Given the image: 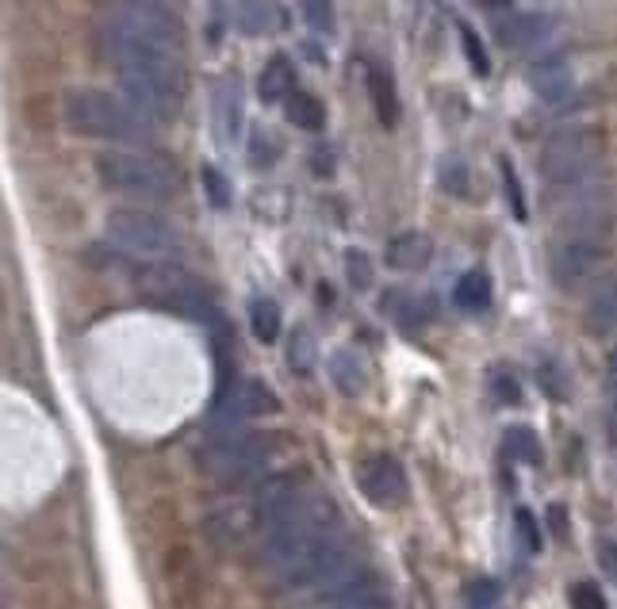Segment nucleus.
Here are the masks:
<instances>
[{
  "label": "nucleus",
  "instance_id": "nucleus-1",
  "mask_svg": "<svg viewBox=\"0 0 617 609\" xmlns=\"http://www.w3.org/2000/svg\"><path fill=\"white\" fill-rule=\"evenodd\" d=\"M62 119L74 134L116 146H142L158 134V119L147 116L134 100L108 88H74L62 100Z\"/></svg>",
  "mask_w": 617,
  "mask_h": 609
},
{
  "label": "nucleus",
  "instance_id": "nucleus-2",
  "mask_svg": "<svg viewBox=\"0 0 617 609\" xmlns=\"http://www.w3.org/2000/svg\"><path fill=\"white\" fill-rule=\"evenodd\" d=\"M100 46L104 58L119 54H173L184 51V28L165 4L147 0H119L100 12Z\"/></svg>",
  "mask_w": 617,
  "mask_h": 609
},
{
  "label": "nucleus",
  "instance_id": "nucleus-3",
  "mask_svg": "<svg viewBox=\"0 0 617 609\" xmlns=\"http://www.w3.org/2000/svg\"><path fill=\"white\" fill-rule=\"evenodd\" d=\"M96 173L111 192L131 199H173L184 184L181 165L162 150L147 146H108L96 157Z\"/></svg>",
  "mask_w": 617,
  "mask_h": 609
},
{
  "label": "nucleus",
  "instance_id": "nucleus-4",
  "mask_svg": "<svg viewBox=\"0 0 617 609\" xmlns=\"http://www.w3.org/2000/svg\"><path fill=\"white\" fill-rule=\"evenodd\" d=\"M127 100L139 104L147 116L173 119L184 104V66L173 54H119L108 58Z\"/></svg>",
  "mask_w": 617,
  "mask_h": 609
},
{
  "label": "nucleus",
  "instance_id": "nucleus-5",
  "mask_svg": "<svg viewBox=\"0 0 617 609\" xmlns=\"http://www.w3.org/2000/svg\"><path fill=\"white\" fill-rule=\"evenodd\" d=\"M139 292L147 295L154 307L176 311L184 318H196V323H207L215 330H227V323H219L215 315V295L196 272L176 269V264H150V269L139 272Z\"/></svg>",
  "mask_w": 617,
  "mask_h": 609
},
{
  "label": "nucleus",
  "instance_id": "nucleus-6",
  "mask_svg": "<svg viewBox=\"0 0 617 609\" xmlns=\"http://www.w3.org/2000/svg\"><path fill=\"white\" fill-rule=\"evenodd\" d=\"M280 437L277 434H261V429H246V434L235 437H207L204 448H199V468L212 479H223V483H238V479H253L264 471V464L277 456Z\"/></svg>",
  "mask_w": 617,
  "mask_h": 609
},
{
  "label": "nucleus",
  "instance_id": "nucleus-7",
  "mask_svg": "<svg viewBox=\"0 0 617 609\" xmlns=\"http://www.w3.org/2000/svg\"><path fill=\"white\" fill-rule=\"evenodd\" d=\"M108 242L116 250L131 253V258H150V261H162L170 264L176 253L184 250L181 235L170 219L154 211H139V207H119V211L108 215Z\"/></svg>",
  "mask_w": 617,
  "mask_h": 609
},
{
  "label": "nucleus",
  "instance_id": "nucleus-8",
  "mask_svg": "<svg viewBox=\"0 0 617 609\" xmlns=\"http://www.w3.org/2000/svg\"><path fill=\"white\" fill-rule=\"evenodd\" d=\"M598 154H603V139L591 127H564L556 131L541 150V173L549 184H564V188H575V184L591 181L598 165Z\"/></svg>",
  "mask_w": 617,
  "mask_h": 609
},
{
  "label": "nucleus",
  "instance_id": "nucleus-9",
  "mask_svg": "<svg viewBox=\"0 0 617 609\" xmlns=\"http://www.w3.org/2000/svg\"><path fill=\"white\" fill-rule=\"evenodd\" d=\"M280 403L272 391L258 380L227 383L215 399L212 414H207V437H235L246 434V422H258L264 414H277Z\"/></svg>",
  "mask_w": 617,
  "mask_h": 609
},
{
  "label": "nucleus",
  "instance_id": "nucleus-10",
  "mask_svg": "<svg viewBox=\"0 0 617 609\" xmlns=\"http://www.w3.org/2000/svg\"><path fill=\"white\" fill-rule=\"evenodd\" d=\"M606 264V238H572L564 235L552 250V280L567 292L591 284Z\"/></svg>",
  "mask_w": 617,
  "mask_h": 609
},
{
  "label": "nucleus",
  "instance_id": "nucleus-11",
  "mask_svg": "<svg viewBox=\"0 0 617 609\" xmlns=\"http://www.w3.org/2000/svg\"><path fill=\"white\" fill-rule=\"evenodd\" d=\"M357 487L372 507L396 510L407 502V471L388 453H372L357 464Z\"/></svg>",
  "mask_w": 617,
  "mask_h": 609
},
{
  "label": "nucleus",
  "instance_id": "nucleus-12",
  "mask_svg": "<svg viewBox=\"0 0 617 609\" xmlns=\"http://www.w3.org/2000/svg\"><path fill=\"white\" fill-rule=\"evenodd\" d=\"M552 31H556V23L544 12H526V8H499L495 12V35H499V43L507 51H541L552 39Z\"/></svg>",
  "mask_w": 617,
  "mask_h": 609
},
{
  "label": "nucleus",
  "instance_id": "nucleus-13",
  "mask_svg": "<svg viewBox=\"0 0 617 609\" xmlns=\"http://www.w3.org/2000/svg\"><path fill=\"white\" fill-rule=\"evenodd\" d=\"M529 88H533L544 104H552V108H560V104L572 100L575 96V74H572V66H567V58H560V54L537 58L533 66H529Z\"/></svg>",
  "mask_w": 617,
  "mask_h": 609
},
{
  "label": "nucleus",
  "instance_id": "nucleus-14",
  "mask_svg": "<svg viewBox=\"0 0 617 609\" xmlns=\"http://www.w3.org/2000/svg\"><path fill=\"white\" fill-rule=\"evenodd\" d=\"M583 323H587L591 334H614L617 330V276H606L603 284L591 292L587 300V315H583Z\"/></svg>",
  "mask_w": 617,
  "mask_h": 609
},
{
  "label": "nucleus",
  "instance_id": "nucleus-15",
  "mask_svg": "<svg viewBox=\"0 0 617 609\" xmlns=\"http://www.w3.org/2000/svg\"><path fill=\"white\" fill-rule=\"evenodd\" d=\"M326 609H391V598L383 595V587L372 575H360L353 579L346 590H338L334 598H326Z\"/></svg>",
  "mask_w": 617,
  "mask_h": 609
},
{
  "label": "nucleus",
  "instance_id": "nucleus-16",
  "mask_svg": "<svg viewBox=\"0 0 617 609\" xmlns=\"http://www.w3.org/2000/svg\"><path fill=\"white\" fill-rule=\"evenodd\" d=\"M430 253H434L430 238L419 235V230H411V235L391 238V246H388V253H383V258H388V269H396V272H414V269H426Z\"/></svg>",
  "mask_w": 617,
  "mask_h": 609
},
{
  "label": "nucleus",
  "instance_id": "nucleus-17",
  "mask_svg": "<svg viewBox=\"0 0 617 609\" xmlns=\"http://www.w3.org/2000/svg\"><path fill=\"white\" fill-rule=\"evenodd\" d=\"M212 108H215V131L227 142L238 139V127H242V96H238L235 81H219L212 93Z\"/></svg>",
  "mask_w": 617,
  "mask_h": 609
},
{
  "label": "nucleus",
  "instance_id": "nucleus-18",
  "mask_svg": "<svg viewBox=\"0 0 617 609\" xmlns=\"http://www.w3.org/2000/svg\"><path fill=\"white\" fill-rule=\"evenodd\" d=\"M453 300L464 315H484V311L491 307V276H487V272H464V276L456 280Z\"/></svg>",
  "mask_w": 617,
  "mask_h": 609
},
{
  "label": "nucleus",
  "instance_id": "nucleus-19",
  "mask_svg": "<svg viewBox=\"0 0 617 609\" xmlns=\"http://www.w3.org/2000/svg\"><path fill=\"white\" fill-rule=\"evenodd\" d=\"M295 74H292V62L288 58H272L269 66L261 69V81H258V93L261 100H288V96L295 93Z\"/></svg>",
  "mask_w": 617,
  "mask_h": 609
},
{
  "label": "nucleus",
  "instance_id": "nucleus-20",
  "mask_svg": "<svg viewBox=\"0 0 617 609\" xmlns=\"http://www.w3.org/2000/svg\"><path fill=\"white\" fill-rule=\"evenodd\" d=\"M280 23V8L264 4V0H253V4H238V31L242 35H269Z\"/></svg>",
  "mask_w": 617,
  "mask_h": 609
},
{
  "label": "nucleus",
  "instance_id": "nucleus-21",
  "mask_svg": "<svg viewBox=\"0 0 617 609\" xmlns=\"http://www.w3.org/2000/svg\"><path fill=\"white\" fill-rule=\"evenodd\" d=\"M284 116L292 119L295 127H303V131H318V127H323V104L311 93H303V88H295L284 100Z\"/></svg>",
  "mask_w": 617,
  "mask_h": 609
},
{
  "label": "nucleus",
  "instance_id": "nucleus-22",
  "mask_svg": "<svg viewBox=\"0 0 617 609\" xmlns=\"http://www.w3.org/2000/svg\"><path fill=\"white\" fill-rule=\"evenodd\" d=\"M250 326H253V338L264 341V346H272V341L280 338V326H284L280 307L272 300H253L250 303Z\"/></svg>",
  "mask_w": 617,
  "mask_h": 609
},
{
  "label": "nucleus",
  "instance_id": "nucleus-23",
  "mask_svg": "<svg viewBox=\"0 0 617 609\" xmlns=\"http://www.w3.org/2000/svg\"><path fill=\"white\" fill-rule=\"evenodd\" d=\"M502 448H507L510 460L518 464H541V441L529 426H510L507 434H502Z\"/></svg>",
  "mask_w": 617,
  "mask_h": 609
},
{
  "label": "nucleus",
  "instance_id": "nucleus-24",
  "mask_svg": "<svg viewBox=\"0 0 617 609\" xmlns=\"http://www.w3.org/2000/svg\"><path fill=\"white\" fill-rule=\"evenodd\" d=\"M396 323L403 326V330H411V334H419V330H426V323H430V307L426 303L419 300V295H399V303H396Z\"/></svg>",
  "mask_w": 617,
  "mask_h": 609
},
{
  "label": "nucleus",
  "instance_id": "nucleus-25",
  "mask_svg": "<svg viewBox=\"0 0 617 609\" xmlns=\"http://www.w3.org/2000/svg\"><path fill=\"white\" fill-rule=\"evenodd\" d=\"M468 165L461 162V157H445L441 162V170H437V181H441V188L448 192V196H468V188H472V181H468Z\"/></svg>",
  "mask_w": 617,
  "mask_h": 609
},
{
  "label": "nucleus",
  "instance_id": "nucleus-26",
  "mask_svg": "<svg viewBox=\"0 0 617 609\" xmlns=\"http://www.w3.org/2000/svg\"><path fill=\"white\" fill-rule=\"evenodd\" d=\"M368 88H372V100H376V108H380V116H383V123H396V88H391L388 81V74L383 69H372L368 74Z\"/></svg>",
  "mask_w": 617,
  "mask_h": 609
},
{
  "label": "nucleus",
  "instance_id": "nucleus-27",
  "mask_svg": "<svg viewBox=\"0 0 617 609\" xmlns=\"http://www.w3.org/2000/svg\"><path fill=\"white\" fill-rule=\"evenodd\" d=\"M331 372H334V383H338L342 391H349V395H357V391L365 388V376H360L357 360H353L349 352H338V357H334Z\"/></svg>",
  "mask_w": 617,
  "mask_h": 609
},
{
  "label": "nucleus",
  "instance_id": "nucleus-28",
  "mask_svg": "<svg viewBox=\"0 0 617 609\" xmlns=\"http://www.w3.org/2000/svg\"><path fill=\"white\" fill-rule=\"evenodd\" d=\"M461 46H464V54H468L472 69H476L479 77L491 74V62H487V54H484V43H479V35L468 28V23H461Z\"/></svg>",
  "mask_w": 617,
  "mask_h": 609
},
{
  "label": "nucleus",
  "instance_id": "nucleus-29",
  "mask_svg": "<svg viewBox=\"0 0 617 609\" xmlns=\"http://www.w3.org/2000/svg\"><path fill=\"white\" fill-rule=\"evenodd\" d=\"M292 368L295 372H311L315 368V338L307 330L292 334Z\"/></svg>",
  "mask_w": 617,
  "mask_h": 609
},
{
  "label": "nucleus",
  "instance_id": "nucleus-30",
  "mask_svg": "<svg viewBox=\"0 0 617 609\" xmlns=\"http://www.w3.org/2000/svg\"><path fill=\"white\" fill-rule=\"evenodd\" d=\"M468 606L472 609H495L499 606V583L495 579H472L468 583Z\"/></svg>",
  "mask_w": 617,
  "mask_h": 609
},
{
  "label": "nucleus",
  "instance_id": "nucleus-31",
  "mask_svg": "<svg viewBox=\"0 0 617 609\" xmlns=\"http://www.w3.org/2000/svg\"><path fill=\"white\" fill-rule=\"evenodd\" d=\"M204 188H207V199H212L215 207H230V184L223 181L219 170H212V165H204Z\"/></svg>",
  "mask_w": 617,
  "mask_h": 609
},
{
  "label": "nucleus",
  "instance_id": "nucleus-32",
  "mask_svg": "<svg viewBox=\"0 0 617 609\" xmlns=\"http://www.w3.org/2000/svg\"><path fill=\"white\" fill-rule=\"evenodd\" d=\"M572 606L575 609H606V598L595 583H575L572 587Z\"/></svg>",
  "mask_w": 617,
  "mask_h": 609
},
{
  "label": "nucleus",
  "instance_id": "nucleus-33",
  "mask_svg": "<svg viewBox=\"0 0 617 609\" xmlns=\"http://www.w3.org/2000/svg\"><path fill=\"white\" fill-rule=\"evenodd\" d=\"M303 15L311 20V28L334 31V8L331 4H303Z\"/></svg>",
  "mask_w": 617,
  "mask_h": 609
},
{
  "label": "nucleus",
  "instance_id": "nucleus-34",
  "mask_svg": "<svg viewBox=\"0 0 617 609\" xmlns=\"http://www.w3.org/2000/svg\"><path fill=\"white\" fill-rule=\"evenodd\" d=\"M518 533H522V541H526V548L533 552L537 544H541V536H537V525H533V518H529V510H518Z\"/></svg>",
  "mask_w": 617,
  "mask_h": 609
},
{
  "label": "nucleus",
  "instance_id": "nucleus-35",
  "mask_svg": "<svg viewBox=\"0 0 617 609\" xmlns=\"http://www.w3.org/2000/svg\"><path fill=\"white\" fill-rule=\"evenodd\" d=\"M495 399H499V403H518V383L510 380V376H495Z\"/></svg>",
  "mask_w": 617,
  "mask_h": 609
},
{
  "label": "nucleus",
  "instance_id": "nucleus-36",
  "mask_svg": "<svg viewBox=\"0 0 617 609\" xmlns=\"http://www.w3.org/2000/svg\"><path fill=\"white\" fill-rule=\"evenodd\" d=\"M502 170H507V188H510V199H515V215L518 219H526V199H522V192H518V176H515V170H510V162L502 165Z\"/></svg>",
  "mask_w": 617,
  "mask_h": 609
},
{
  "label": "nucleus",
  "instance_id": "nucleus-37",
  "mask_svg": "<svg viewBox=\"0 0 617 609\" xmlns=\"http://www.w3.org/2000/svg\"><path fill=\"white\" fill-rule=\"evenodd\" d=\"M346 261L353 264V284H357V287H365L368 284V261H365V253H357V250H349L346 253Z\"/></svg>",
  "mask_w": 617,
  "mask_h": 609
},
{
  "label": "nucleus",
  "instance_id": "nucleus-38",
  "mask_svg": "<svg viewBox=\"0 0 617 609\" xmlns=\"http://www.w3.org/2000/svg\"><path fill=\"white\" fill-rule=\"evenodd\" d=\"M603 567L610 579H617V544L614 541H603Z\"/></svg>",
  "mask_w": 617,
  "mask_h": 609
},
{
  "label": "nucleus",
  "instance_id": "nucleus-39",
  "mask_svg": "<svg viewBox=\"0 0 617 609\" xmlns=\"http://www.w3.org/2000/svg\"><path fill=\"white\" fill-rule=\"evenodd\" d=\"M617 395V346L610 352V399Z\"/></svg>",
  "mask_w": 617,
  "mask_h": 609
},
{
  "label": "nucleus",
  "instance_id": "nucleus-40",
  "mask_svg": "<svg viewBox=\"0 0 617 609\" xmlns=\"http://www.w3.org/2000/svg\"><path fill=\"white\" fill-rule=\"evenodd\" d=\"M549 514H552V529H556V533H564V510H560V507H552Z\"/></svg>",
  "mask_w": 617,
  "mask_h": 609
}]
</instances>
